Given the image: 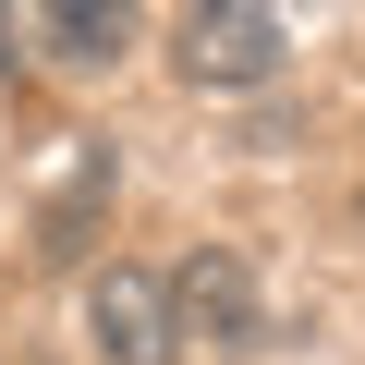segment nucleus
<instances>
[{
	"instance_id": "1",
	"label": "nucleus",
	"mask_w": 365,
	"mask_h": 365,
	"mask_svg": "<svg viewBox=\"0 0 365 365\" xmlns=\"http://www.w3.org/2000/svg\"><path fill=\"white\" fill-rule=\"evenodd\" d=\"M170 341H220V353H244L256 329H268V304H256V268H244V244H195L170 280Z\"/></svg>"
},
{
	"instance_id": "2",
	"label": "nucleus",
	"mask_w": 365,
	"mask_h": 365,
	"mask_svg": "<svg viewBox=\"0 0 365 365\" xmlns=\"http://www.w3.org/2000/svg\"><path fill=\"white\" fill-rule=\"evenodd\" d=\"M292 61V25L268 0H207V13H182V73L195 86H268Z\"/></svg>"
},
{
	"instance_id": "3",
	"label": "nucleus",
	"mask_w": 365,
	"mask_h": 365,
	"mask_svg": "<svg viewBox=\"0 0 365 365\" xmlns=\"http://www.w3.org/2000/svg\"><path fill=\"white\" fill-rule=\"evenodd\" d=\"M86 341L110 353V365H170L182 341H170V292L146 280V268H98L86 280Z\"/></svg>"
},
{
	"instance_id": "4",
	"label": "nucleus",
	"mask_w": 365,
	"mask_h": 365,
	"mask_svg": "<svg viewBox=\"0 0 365 365\" xmlns=\"http://www.w3.org/2000/svg\"><path fill=\"white\" fill-rule=\"evenodd\" d=\"M37 37H49L61 61H122V49H134V13H122V0H110V13H98V0H61Z\"/></svg>"
},
{
	"instance_id": "5",
	"label": "nucleus",
	"mask_w": 365,
	"mask_h": 365,
	"mask_svg": "<svg viewBox=\"0 0 365 365\" xmlns=\"http://www.w3.org/2000/svg\"><path fill=\"white\" fill-rule=\"evenodd\" d=\"M98 195H110V146H86V158H73V182H61L49 220H37V256H73V244H86V220H98Z\"/></svg>"
},
{
	"instance_id": "6",
	"label": "nucleus",
	"mask_w": 365,
	"mask_h": 365,
	"mask_svg": "<svg viewBox=\"0 0 365 365\" xmlns=\"http://www.w3.org/2000/svg\"><path fill=\"white\" fill-rule=\"evenodd\" d=\"M13 61H25V25H13V13H0V73H13Z\"/></svg>"
}]
</instances>
